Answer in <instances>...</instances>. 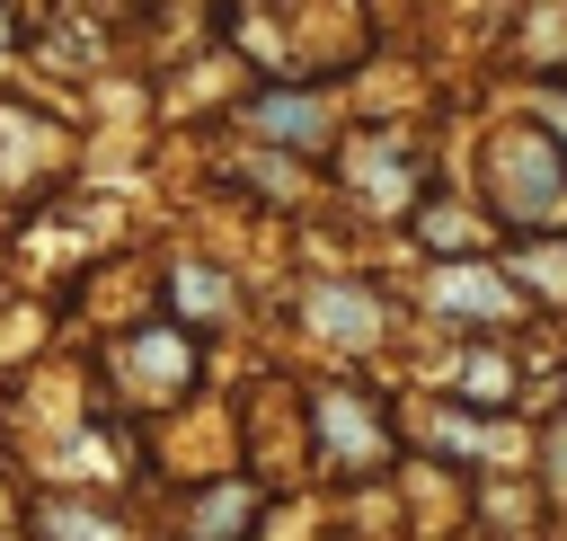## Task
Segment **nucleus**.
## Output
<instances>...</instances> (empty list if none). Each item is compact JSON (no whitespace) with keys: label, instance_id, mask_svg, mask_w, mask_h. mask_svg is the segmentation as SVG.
<instances>
[{"label":"nucleus","instance_id":"1","mask_svg":"<svg viewBox=\"0 0 567 541\" xmlns=\"http://www.w3.org/2000/svg\"><path fill=\"white\" fill-rule=\"evenodd\" d=\"M487 204L505 213V222H558L567 213V160L549 151V133H496L487 142Z\"/></svg>","mask_w":567,"mask_h":541},{"label":"nucleus","instance_id":"2","mask_svg":"<svg viewBox=\"0 0 567 541\" xmlns=\"http://www.w3.org/2000/svg\"><path fill=\"white\" fill-rule=\"evenodd\" d=\"M319 426H328V461H354V470H381V452H390V435L346 399V390H319Z\"/></svg>","mask_w":567,"mask_h":541},{"label":"nucleus","instance_id":"3","mask_svg":"<svg viewBox=\"0 0 567 541\" xmlns=\"http://www.w3.org/2000/svg\"><path fill=\"white\" fill-rule=\"evenodd\" d=\"M434 310H461V319H514V284L487 275V266H452V275H434Z\"/></svg>","mask_w":567,"mask_h":541},{"label":"nucleus","instance_id":"4","mask_svg":"<svg viewBox=\"0 0 567 541\" xmlns=\"http://www.w3.org/2000/svg\"><path fill=\"white\" fill-rule=\"evenodd\" d=\"M301 319H310L319 337H337V346H363V337L381 328V302H372V293H346V284H319V293L301 302Z\"/></svg>","mask_w":567,"mask_h":541},{"label":"nucleus","instance_id":"5","mask_svg":"<svg viewBox=\"0 0 567 541\" xmlns=\"http://www.w3.org/2000/svg\"><path fill=\"white\" fill-rule=\"evenodd\" d=\"M248 124L275 133V142H319L328 133V106L310 89H266V98H248Z\"/></svg>","mask_w":567,"mask_h":541},{"label":"nucleus","instance_id":"6","mask_svg":"<svg viewBox=\"0 0 567 541\" xmlns=\"http://www.w3.org/2000/svg\"><path fill=\"white\" fill-rule=\"evenodd\" d=\"M239 514H248V497H239V488H221V497H204V506H195V532H204V541H213V532H239Z\"/></svg>","mask_w":567,"mask_h":541},{"label":"nucleus","instance_id":"7","mask_svg":"<svg viewBox=\"0 0 567 541\" xmlns=\"http://www.w3.org/2000/svg\"><path fill=\"white\" fill-rule=\"evenodd\" d=\"M177 293H186V302H195V310H221V302H230V293H221V275H195V266H186V275H177Z\"/></svg>","mask_w":567,"mask_h":541},{"label":"nucleus","instance_id":"8","mask_svg":"<svg viewBox=\"0 0 567 541\" xmlns=\"http://www.w3.org/2000/svg\"><path fill=\"white\" fill-rule=\"evenodd\" d=\"M558 257H567V248H523V275H540L549 293H567V266H558Z\"/></svg>","mask_w":567,"mask_h":541},{"label":"nucleus","instance_id":"9","mask_svg":"<svg viewBox=\"0 0 567 541\" xmlns=\"http://www.w3.org/2000/svg\"><path fill=\"white\" fill-rule=\"evenodd\" d=\"M470 390H478V399H505V364H496V355H470Z\"/></svg>","mask_w":567,"mask_h":541},{"label":"nucleus","instance_id":"10","mask_svg":"<svg viewBox=\"0 0 567 541\" xmlns=\"http://www.w3.org/2000/svg\"><path fill=\"white\" fill-rule=\"evenodd\" d=\"M549 479H558V488H567V426H558V435H549Z\"/></svg>","mask_w":567,"mask_h":541}]
</instances>
